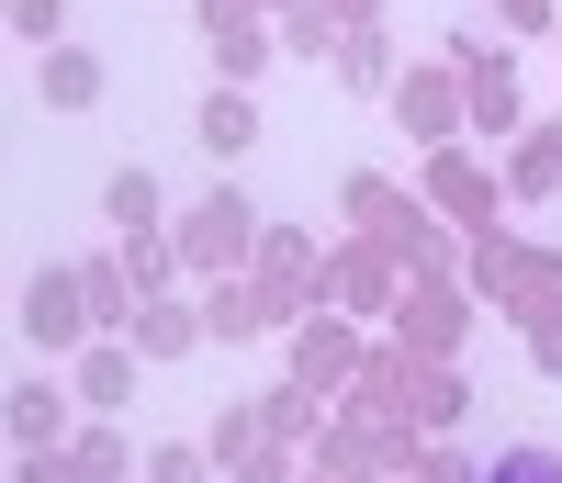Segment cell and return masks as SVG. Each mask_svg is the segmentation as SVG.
<instances>
[{
  "label": "cell",
  "mask_w": 562,
  "mask_h": 483,
  "mask_svg": "<svg viewBox=\"0 0 562 483\" xmlns=\"http://www.w3.org/2000/svg\"><path fill=\"white\" fill-rule=\"evenodd\" d=\"M495 483H562V461H540V450L529 461H495Z\"/></svg>",
  "instance_id": "cell-1"
}]
</instances>
